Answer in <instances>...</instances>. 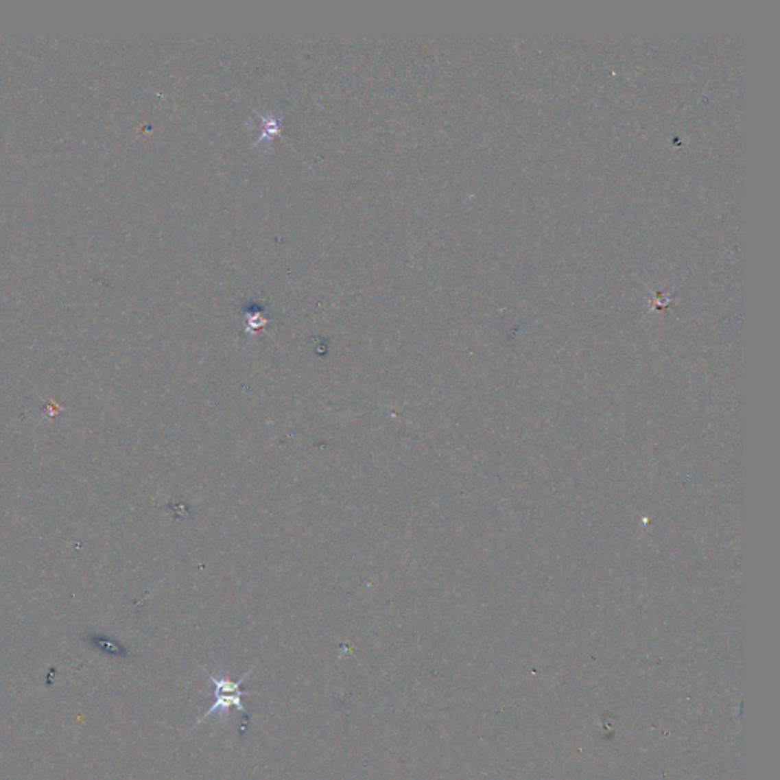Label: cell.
<instances>
[{
    "instance_id": "obj_1",
    "label": "cell",
    "mask_w": 780,
    "mask_h": 780,
    "mask_svg": "<svg viewBox=\"0 0 780 780\" xmlns=\"http://www.w3.org/2000/svg\"><path fill=\"white\" fill-rule=\"evenodd\" d=\"M243 696H244V695H238V694L215 695V701H213V702L211 704V707H209L208 710H206V712H204L202 716L198 718L197 722H196V726H198V724H202L204 720H208V718H209L211 715H213V713H218L220 718H222V720H223L224 715L229 713V709H231L232 706L237 707V709L239 710V712L246 716V721H247V718L250 716V715H248V712H247L246 707H244Z\"/></svg>"
},
{
    "instance_id": "obj_2",
    "label": "cell",
    "mask_w": 780,
    "mask_h": 780,
    "mask_svg": "<svg viewBox=\"0 0 780 780\" xmlns=\"http://www.w3.org/2000/svg\"><path fill=\"white\" fill-rule=\"evenodd\" d=\"M253 671V669H252ZM252 671H247L243 676L238 681H231L229 678H226V676H215L213 674H211L209 671H206V675H208V678L211 681V685L215 687V692H213V696L215 695H222V694H238V695H248L252 694L250 690H241V685H243V681L247 678L248 675L252 674Z\"/></svg>"
}]
</instances>
